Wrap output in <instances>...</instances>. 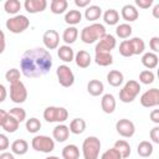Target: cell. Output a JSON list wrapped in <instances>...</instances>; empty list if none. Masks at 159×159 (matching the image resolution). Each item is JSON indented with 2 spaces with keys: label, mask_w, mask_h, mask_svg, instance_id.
Returning <instances> with one entry per match:
<instances>
[{
  "label": "cell",
  "mask_w": 159,
  "mask_h": 159,
  "mask_svg": "<svg viewBox=\"0 0 159 159\" xmlns=\"http://www.w3.org/2000/svg\"><path fill=\"white\" fill-rule=\"evenodd\" d=\"M20 9H21V2L19 0H6L4 4V10L7 14H11L14 16L17 15Z\"/></svg>",
  "instance_id": "e575fe53"
},
{
  "label": "cell",
  "mask_w": 159,
  "mask_h": 159,
  "mask_svg": "<svg viewBox=\"0 0 159 159\" xmlns=\"http://www.w3.org/2000/svg\"><path fill=\"white\" fill-rule=\"evenodd\" d=\"M149 135H150V139L153 140V143L159 144V127H158V125L154 127V128L150 130Z\"/></svg>",
  "instance_id": "bcb514c9"
},
{
  "label": "cell",
  "mask_w": 159,
  "mask_h": 159,
  "mask_svg": "<svg viewBox=\"0 0 159 159\" xmlns=\"http://www.w3.org/2000/svg\"><path fill=\"white\" fill-rule=\"evenodd\" d=\"M87 91L91 96L93 97H98L103 93L104 91V86L103 83L99 81V80H91L88 83H87Z\"/></svg>",
  "instance_id": "44dd1931"
},
{
  "label": "cell",
  "mask_w": 159,
  "mask_h": 159,
  "mask_svg": "<svg viewBox=\"0 0 159 159\" xmlns=\"http://www.w3.org/2000/svg\"><path fill=\"white\" fill-rule=\"evenodd\" d=\"M57 55H58L60 60H62V61L66 62V63L72 62V61L75 60V52H73L72 47L68 46V45H62V46H60L58 50H57Z\"/></svg>",
  "instance_id": "d6986e66"
},
{
  "label": "cell",
  "mask_w": 159,
  "mask_h": 159,
  "mask_svg": "<svg viewBox=\"0 0 159 159\" xmlns=\"http://www.w3.org/2000/svg\"><path fill=\"white\" fill-rule=\"evenodd\" d=\"M6 29L12 32V34H21L24 32L29 26H30V20L27 19V16L17 14L12 17H10L9 20H6Z\"/></svg>",
  "instance_id": "5b68a950"
},
{
  "label": "cell",
  "mask_w": 159,
  "mask_h": 159,
  "mask_svg": "<svg viewBox=\"0 0 159 159\" xmlns=\"http://www.w3.org/2000/svg\"><path fill=\"white\" fill-rule=\"evenodd\" d=\"M91 0H75V5L78 7H87L89 6Z\"/></svg>",
  "instance_id": "816d5d0a"
},
{
  "label": "cell",
  "mask_w": 159,
  "mask_h": 159,
  "mask_svg": "<svg viewBox=\"0 0 159 159\" xmlns=\"http://www.w3.org/2000/svg\"><path fill=\"white\" fill-rule=\"evenodd\" d=\"M132 26L129 24H119L116 29V35L119 39H128L132 35Z\"/></svg>",
  "instance_id": "8d00e7d4"
},
{
  "label": "cell",
  "mask_w": 159,
  "mask_h": 159,
  "mask_svg": "<svg viewBox=\"0 0 159 159\" xmlns=\"http://www.w3.org/2000/svg\"><path fill=\"white\" fill-rule=\"evenodd\" d=\"M24 6L27 12L37 14V12H42L47 7V1L46 0H25Z\"/></svg>",
  "instance_id": "5bb4252c"
},
{
  "label": "cell",
  "mask_w": 159,
  "mask_h": 159,
  "mask_svg": "<svg viewBox=\"0 0 159 159\" xmlns=\"http://www.w3.org/2000/svg\"><path fill=\"white\" fill-rule=\"evenodd\" d=\"M0 159H15L14 154L12 153H9V152H2L0 154Z\"/></svg>",
  "instance_id": "db71d44e"
},
{
  "label": "cell",
  "mask_w": 159,
  "mask_h": 159,
  "mask_svg": "<svg viewBox=\"0 0 159 159\" xmlns=\"http://www.w3.org/2000/svg\"><path fill=\"white\" fill-rule=\"evenodd\" d=\"M31 147L36 152L51 153L55 149V140L47 135H36L31 140Z\"/></svg>",
  "instance_id": "52a82bcc"
},
{
  "label": "cell",
  "mask_w": 159,
  "mask_h": 159,
  "mask_svg": "<svg viewBox=\"0 0 159 159\" xmlns=\"http://www.w3.org/2000/svg\"><path fill=\"white\" fill-rule=\"evenodd\" d=\"M9 147H10L9 138H7L5 134H1V133H0V150H1V152H5Z\"/></svg>",
  "instance_id": "ee69618b"
},
{
  "label": "cell",
  "mask_w": 159,
  "mask_h": 159,
  "mask_svg": "<svg viewBox=\"0 0 159 159\" xmlns=\"http://www.w3.org/2000/svg\"><path fill=\"white\" fill-rule=\"evenodd\" d=\"M116 130L119 135H122L124 138H130L135 133V125L132 120L123 118L116 123Z\"/></svg>",
  "instance_id": "8fae6325"
},
{
  "label": "cell",
  "mask_w": 159,
  "mask_h": 159,
  "mask_svg": "<svg viewBox=\"0 0 159 159\" xmlns=\"http://www.w3.org/2000/svg\"><path fill=\"white\" fill-rule=\"evenodd\" d=\"M116 106H117L116 104V98H114L113 94H111V93L103 94V97L101 99V107H102V111L104 113H107V114L113 113L114 109H116Z\"/></svg>",
  "instance_id": "9a60e30c"
},
{
  "label": "cell",
  "mask_w": 159,
  "mask_h": 159,
  "mask_svg": "<svg viewBox=\"0 0 159 159\" xmlns=\"http://www.w3.org/2000/svg\"><path fill=\"white\" fill-rule=\"evenodd\" d=\"M7 114L11 116L12 118H15L19 123H21V122H24V120L26 119V112H25V109L21 108V107H14V108H11V109L7 112Z\"/></svg>",
  "instance_id": "74e56055"
},
{
  "label": "cell",
  "mask_w": 159,
  "mask_h": 159,
  "mask_svg": "<svg viewBox=\"0 0 159 159\" xmlns=\"http://www.w3.org/2000/svg\"><path fill=\"white\" fill-rule=\"evenodd\" d=\"M137 152L139 154V157L142 158H148L153 154V144L148 140H142L139 144H138V148H137Z\"/></svg>",
  "instance_id": "f546056e"
},
{
  "label": "cell",
  "mask_w": 159,
  "mask_h": 159,
  "mask_svg": "<svg viewBox=\"0 0 159 159\" xmlns=\"http://www.w3.org/2000/svg\"><path fill=\"white\" fill-rule=\"evenodd\" d=\"M63 159H78L80 158V148L76 144H67L62 149Z\"/></svg>",
  "instance_id": "4316f807"
},
{
  "label": "cell",
  "mask_w": 159,
  "mask_h": 159,
  "mask_svg": "<svg viewBox=\"0 0 159 159\" xmlns=\"http://www.w3.org/2000/svg\"><path fill=\"white\" fill-rule=\"evenodd\" d=\"M19 125H20V123L15 118H12L11 116L7 114V117H6V119H5L4 124H2V129L5 132H7V133H15L17 130Z\"/></svg>",
  "instance_id": "d590c367"
},
{
  "label": "cell",
  "mask_w": 159,
  "mask_h": 159,
  "mask_svg": "<svg viewBox=\"0 0 159 159\" xmlns=\"http://www.w3.org/2000/svg\"><path fill=\"white\" fill-rule=\"evenodd\" d=\"M140 89H142L140 88V83L134 81V80H130L119 91V99L123 103H130L137 98V96L139 94Z\"/></svg>",
  "instance_id": "277c9868"
},
{
  "label": "cell",
  "mask_w": 159,
  "mask_h": 159,
  "mask_svg": "<svg viewBox=\"0 0 159 159\" xmlns=\"http://www.w3.org/2000/svg\"><path fill=\"white\" fill-rule=\"evenodd\" d=\"M122 17L128 21V22H132V21H135L138 17H139V12L137 10V7L134 5H130V4H127L122 7Z\"/></svg>",
  "instance_id": "e0dca14e"
},
{
  "label": "cell",
  "mask_w": 159,
  "mask_h": 159,
  "mask_svg": "<svg viewBox=\"0 0 159 159\" xmlns=\"http://www.w3.org/2000/svg\"><path fill=\"white\" fill-rule=\"evenodd\" d=\"M135 5L140 9H149L153 5V0H135Z\"/></svg>",
  "instance_id": "7dc6e473"
},
{
  "label": "cell",
  "mask_w": 159,
  "mask_h": 159,
  "mask_svg": "<svg viewBox=\"0 0 159 159\" xmlns=\"http://www.w3.org/2000/svg\"><path fill=\"white\" fill-rule=\"evenodd\" d=\"M116 45H117V41H116L114 36L111 34H106L102 39L98 40V43L94 47V52L96 53L97 52H109L111 53V51L116 47Z\"/></svg>",
  "instance_id": "7c38bea8"
},
{
  "label": "cell",
  "mask_w": 159,
  "mask_h": 159,
  "mask_svg": "<svg viewBox=\"0 0 159 159\" xmlns=\"http://www.w3.org/2000/svg\"><path fill=\"white\" fill-rule=\"evenodd\" d=\"M56 75H57V80H58L60 84L65 88H68L75 83V75H73L72 70L70 68V66H67V65L58 66L56 70Z\"/></svg>",
  "instance_id": "ba28073f"
},
{
  "label": "cell",
  "mask_w": 159,
  "mask_h": 159,
  "mask_svg": "<svg viewBox=\"0 0 159 159\" xmlns=\"http://www.w3.org/2000/svg\"><path fill=\"white\" fill-rule=\"evenodd\" d=\"M42 41L47 50H55L60 45V35L56 30H47L42 36Z\"/></svg>",
  "instance_id": "4fadbf2b"
},
{
  "label": "cell",
  "mask_w": 159,
  "mask_h": 159,
  "mask_svg": "<svg viewBox=\"0 0 159 159\" xmlns=\"http://www.w3.org/2000/svg\"><path fill=\"white\" fill-rule=\"evenodd\" d=\"M129 43H130V47H132V51H133V56L134 55H142V53H144L145 43H144V41L140 37H133V39H130L129 40Z\"/></svg>",
  "instance_id": "d6a6232c"
},
{
  "label": "cell",
  "mask_w": 159,
  "mask_h": 159,
  "mask_svg": "<svg viewBox=\"0 0 159 159\" xmlns=\"http://www.w3.org/2000/svg\"><path fill=\"white\" fill-rule=\"evenodd\" d=\"M158 62H159V58H158L157 53H154V52H145L142 56V63L149 71L153 70V68H155L158 66Z\"/></svg>",
  "instance_id": "ffe728a7"
},
{
  "label": "cell",
  "mask_w": 159,
  "mask_h": 159,
  "mask_svg": "<svg viewBox=\"0 0 159 159\" xmlns=\"http://www.w3.org/2000/svg\"><path fill=\"white\" fill-rule=\"evenodd\" d=\"M68 129L73 134H82L86 129V120L82 118H75L71 120Z\"/></svg>",
  "instance_id": "f1b7e54d"
},
{
  "label": "cell",
  "mask_w": 159,
  "mask_h": 159,
  "mask_svg": "<svg viewBox=\"0 0 159 159\" xmlns=\"http://www.w3.org/2000/svg\"><path fill=\"white\" fill-rule=\"evenodd\" d=\"M102 16V9L98 5H89L84 10V17L88 21H96Z\"/></svg>",
  "instance_id": "603a6c76"
},
{
  "label": "cell",
  "mask_w": 159,
  "mask_h": 159,
  "mask_svg": "<svg viewBox=\"0 0 159 159\" xmlns=\"http://www.w3.org/2000/svg\"><path fill=\"white\" fill-rule=\"evenodd\" d=\"M6 96H7V91H6L5 86L0 83V103L6 99Z\"/></svg>",
  "instance_id": "f907efd6"
},
{
  "label": "cell",
  "mask_w": 159,
  "mask_h": 159,
  "mask_svg": "<svg viewBox=\"0 0 159 159\" xmlns=\"http://www.w3.org/2000/svg\"><path fill=\"white\" fill-rule=\"evenodd\" d=\"M91 55L84 51V50H80L76 55H75V62L80 68H87L91 65Z\"/></svg>",
  "instance_id": "ac0fdd59"
},
{
  "label": "cell",
  "mask_w": 159,
  "mask_h": 159,
  "mask_svg": "<svg viewBox=\"0 0 159 159\" xmlns=\"http://www.w3.org/2000/svg\"><path fill=\"white\" fill-rule=\"evenodd\" d=\"M29 150V143L25 139H16L11 144V152L16 155H24Z\"/></svg>",
  "instance_id": "7402d4cb"
},
{
  "label": "cell",
  "mask_w": 159,
  "mask_h": 159,
  "mask_svg": "<svg viewBox=\"0 0 159 159\" xmlns=\"http://www.w3.org/2000/svg\"><path fill=\"white\" fill-rule=\"evenodd\" d=\"M153 16L155 19H159V4H155L153 7Z\"/></svg>",
  "instance_id": "11a10c76"
},
{
  "label": "cell",
  "mask_w": 159,
  "mask_h": 159,
  "mask_svg": "<svg viewBox=\"0 0 159 159\" xmlns=\"http://www.w3.org/2000/svg\"><path fill=\"white\" fill-rule=\"evenodd\" d=\"M52 67L51 53L42 47L26 50L20 60L21 73L27 78H39L45 76Z\"/></svg>",
  "instance_id": "6da1fadb"
},
{
  "label": "cell",
  "mask_w": 159,
  "mask_h": 159,
  "mask_svg": "<svg viewBox=\"0 0 159 159\" xmlns=\"http://www.w3.org/2000/svg\"><path fill=\"white\" fill-rule=\"evenodd\" d=\"M68 135H70V129H68V127L66 124H62V123H58L53 128V130H52L53 139L57 140V142H60V143L67 140L68 139Z\"/></svg>",
  "instance_id": "2e32d148"
},
{
  "label": "cell",
  "mask_w": 159,
  "mask_h": 159,
  "mask_svg": "<svg viewBox=\"0 0 159 159\" xmlns=\"http://www.w3.org/2000/svg\"><path fill=\"white\" fill-rule=\"evenodd\" d=\"M10 99L17 104L24 103L27 99V89L21 81L10 84Z\"/></svg>",
  "instance_id": "9c48e42d"
},
{
  "label": "cell",
  "mask_w": 159,
  "mask_h": 159,
  "mask_svg": "<svg viewBox=\"0 0 159 159\" xmlns=\"http://www.w3.org/2000/svg\"><path fill=\"white\" fill-rule=\"evenodd\" d=\"M119 53H120L123 57H132V56H133V51H132L129 40H123V41L119 43Z\"/></svg>",
  "instance_id": "b9f144b4"
},
{
  "label": "cell",
  "mask_w": 159,
  "mask_h": 159,
  "mask_svg": "<svg viewBox=\"0 0 159 159\" xmlns=\"http://www.w3.org/2000/svg\"><path fill=\"white\" fill-rule=\"evenodd\" d=\"M140 104L145 108H153L159 104V89L150 88L140 96Z\"/></svg>",
  "instance_id": "30bf717a"
},
{
  "label": "cell",
  "mask_w": 159,
  "mask_h": 159,
  "mask_svg": "<svg viewBox=\"0 0 159 159\" xmlns=\"http://www.w3.org/2000/svg\"><path fill=\"white\" fill-rule=\"evenodd\" d=\"M45 159H60V158L56 157V155H50V157H47V158H45Z\"/></svg>",
  "instance_id": "9f6ffc18"
},
{
  "label": "cell",
  "mask_w": 159,
  "mask_h": 159,
  "mask_svg": "<svg viewBox=\"0 0 159 159\" xmlns=\"http://www.w3.org/2000/svg\"><path fill=\"white\" fill-rule=\"evenodd\" d=\"M43 118L48 123H52V122L63 123L68 118V111L66 108H63V107H53V106H50V107H47L43 111Z\"/></svg>",
  "instance_id": "8992f818"
},
{
  "label": "cell",
  "mask_w": 159,
  "mask_h": 159,
  "mask_svg": "<svg viewBox=\"0 0 159 159\" xmlns=\"http://www.w3.org/2000/svg\"><path fill=\"white\" fill-rule=\"evenodd\" d=\"M94 62L98 66L106 67V66H109L113 63V56L109 52H97L94 55Z\"/></svg>",
  "instance_id": "484cf974"
},
{
  "label": "cell",
  "mask_w": 159,
  "mask_h": 159,
  "mask_svg": "<svg viewBox=\"0 0 159 159\" xmlns=\"http://www.w3.org/2000/svg\"><path fill=\"white\" fill-rule=\"evenodd\" d=\"M82 20V14L80 10H68L65 15V22L68 24L70 26H75L80 24Z\"/></svg>",
  "instance_id": "83f0119b"
},
{
  "label": "cell",
  "mask_w": 159,
  "mask_h": 159,
  "mask_svg": "<svg viewBox=\"0 0 159 159\" xmlns=\"http://www.w3.org/2000/svg\"><path fill=\"white\" fill-rule=\"evenodd\" d=\"M101 159H122L119 152L113 147L111 149H107L102 155H101Z\"/></svg>",
  "instance_id": "7bdbcfd3"
},
{
  "label": "cell",
  "mask_w": 159,
  "mask_h": 159,
  "mask_svg": "<svg viewBox=\"0 0 159 159\" xmlns=\"http://www.w3.org/2000/svg\"><path fill=\"white\" fill-rule=\"evenodd\" d=\"M68 7V2L67 0H52L51 4H50V9L53 14L56 15H60V14H63Z\"/></svg>",
  "instance_id": "4dcf8cb0"
},
{
  "label": "cell",
  "mask_w": 159,
  "mask_h": 159,
  "mask_svg": "<svg viewBox=\"0 0 159 159\" xmlns=\"http://www.w3.org/2000/svg\"><path fill=\"white\" fill-rule=\"evenodd\" d=\"M101 152V140L94 137H87L82 143V154L84 159H98Z\"/></svg>",
  "instance_id": "3957f363"
},
{
  "label": "cell",
  "mask_w": 159,
  "mask_h": 159,
  "mask_svg": "<svg viewBox=\"0 0 159 159\" xmlns=\"http://www.w3.org/2000/svg\"><path fill=\"white\" fill-rule=\"evenodd\" d=\"M154 80H155V75L153 73V71L144 70L139 73V82L143 84H150L154 82Z\"/></svg>",
  "instance_id": "ab89813d"
},
{
  "label": "cell",
  "mask_w": 159,
  "mask_h": 159,
  "mask_svg": "<svg viewBox=\"0 0 159 159\" xmlns=\"http://www.w3.org/2000/svg\"><path fill=\"white\" fill-rule=\"evenodd\" d=\"M78 37V30L75 27V26H70L67 29L63 30V34H62V40L65 41L66 45H71L73 42H76Z\"/></svg>",
  "instance_id": "cb8c5ba5"
},
{
  "label": "cell",
  "mask_w": 159,
  "mask_h": 159,
  "mask_svg": "<svg viewBox=\"0 0 159 159\" xmlns=\"http://www.w3.org/2000/svg\"><path fill=\"white\" fill-rule=\"evenodd\" d=\"M106 27L102 25V24H98V22H93L86 27L82 29L81 31V40L89 45V43H93L96 41H98L99 39H102L104 35H106Z\"/></svg>",
  "instance_id": "7a4b0ae2"
},
{
  "label": "cell",
  "mask_w": 159,
  "mask_h": 159,
  "mask_svg": "<svg viewBox=\"0 0 159 159\" xmlns=\"http://www.w3.org/2000/svg\"><path fill=\"white\" fill-rule=\"evenodd\" d=\"M6 117H7V112L4 111V109H0V127H2V124H4L5 119H6Z\"/></svg>",
  "instance_id": "f5cc1de1"
},
{
  "label": "cell",
  "mask_w": 159,
  "mask_h": 159,
  "mask_svg": "<svg viewBox=\"0 0 159 159\" xmlns=\"http://www.w3.org/2000/svg\"><path fill=\"white\" fill-rule=\"evenodd\" d=\"M103 20H104V22H106L107 25H109V26L117 25L118 21H119V14H118V11L114 10V9H108V10H106L104 14H103Z\"/></svg>",
  "instance_id": "1f68e13d"
},
{
  "label": "cell",
  "mask_w": 159,
  "mask_h": 159,
  "mask_svg": "<svg viewBox=\"0 0 159 159\" xmlns=\"http://www.w3.org/2000/svg\"><path fill=\"white\" fill-rule=\"evenodd\" d=\"M25 125H26V130L29 133H37L41 129V122L37 118H35V117L27 119Z\"/></svg>",
  "instance_id": "f35d334b"
},
{
  "label": "cell",
  "mask_w": 159,
  "mask_h": 159,
  "mask_svg": "<svg viewBox=\"0 0 159 159\" xmlns=\"http://www.w3.org/2000/svg\"><path fill=\"white\" fill-rule=\"evenodd\" d=\"M5 47H6V41H5V34L0 30V55L5 51Z\"/></svg>",
  "instance_id": "c3c4849f"
},
{
  "label": "cell",
  "mask_w": 159,
  "mask_h": 159,
  "mask_svg": "<svg viewBox=\"0 0 159 159\" xmlns=\"http://www.w3.org/2000/svg\"><path fill=\"white\" fill-rule=\"evenodd\" d=\"M123 80H124V76L120 71L118 70H112L109 71V73L107 75V81L111 86L113 87H119L122 83H123Z\"/></svg>",
  "instance_id": "d4e9b609"
},
{
  "label": "cell",
  "mask_w": 159,
  "mask_h": 159,
  "mask_svg": "<svg viewBox=\"0 0 159 159\" xmlns=\"http://www.w3.org/2000/svg\"><path fill=\"white\" fill-rule=\"evenodd\" d=\"M114 148L119 152L122 159H125V158H128L130 155V145H129V143L127 140H123V139L117 140L114 143Z\"/></svg>",
  "instance_id": "836d02e7"
},
{
  "label": "cell",
  "mask_w": 159,
  "mask_h": 159,
  "mask_svg": "<svg viewBox=\"0 0 159 159\" xmlns=\"http://www.w3.org/2000/svg\"><path fill=\"white\" fill-rule=\"evenodd\" d=\"M149 46H150V48L153 50V52L157 53V52L159 51V37H158V36L152 37L150 41H149Z\"/></svg>",
  "instance_id": "f6af8a7d"
},
{
  "label": "cell",
  "mask_w": 159,
  "mask_h": 159,
  "mask_svg": "<svg viewBox=\"0 0 159 159\" xmlns=\"http://www.w3.org/2000/svg\"><path fill=\"white\" fill-rule=\"evenodd\" d=\"M150 119L155 124H159V109H153L150 112Z\"/></svg>",
  "instance_id": "681fc988"
},
{
  "label": "cell",
  "mask_w": 159,
  "mask_h": 159,
  "mask_svg": "<svg viewBox=\"0 0 159 159\" xmlns=\"http://www.w3.org/2000/svg\"><path fill=\"white\" fill-rule=\"evenodd\" d=\"M20 77H21V73L17 68H10L6 71L5 73V80L11 84V83H15V82H19L20 81Z\"/></svg>",
  "instance_id": "60d3db41"
}]
</instances>
